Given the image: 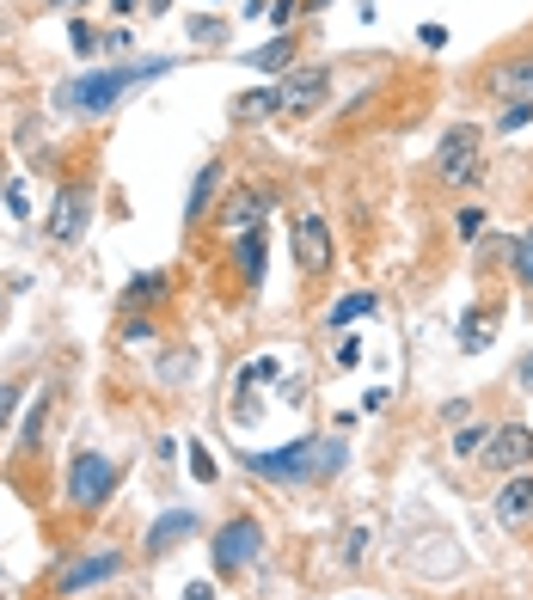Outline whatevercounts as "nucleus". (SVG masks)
I'll list each match as a JSON object with an SVG mask.
<instances>
[{"label":"nucleus","mask_w":533,"mask_h":600,"mask_svg":"<svg viewBox=\"0 0 533 600\" xmlns=\"http://www.w3.org/2000/svg\"><path fill=\"white\" fill-rule=\"evenodd\" d=\"M252 472L264 478H288V484H301V478H325L344 466V447L337 441H295V447H282V454H246Z\"/></svg>","instance_id":"obj_1"},{"label":"nucleus","mask_w":533,"mask_h":600,"mask_svg":"<svg viewBox=\"0 0 533 600\" xmlns=\"http://www.w3.org/2000/svg\"><path fill=\"white\" fill-rule=\"evenodd\" d=\"M435 172H442V184L466 190L484 178V129L478 123H454L442 135V147H435Z\"/></svg>","instance_id":"obj_2"},{"label":"nucleus","mask_w":533,"mask_h":600,"mask_svg":"<svg viewBox=\"0 0 533 600\" xmlns=\"http://www.w3.org/2000/svg\"><path fill=\"white\" fill-rule=\"evenodd\" d=\"M160 68H166V62H154V68H99V74L62 86V105H68V111H111L135 80H148V74H160Z\"/></svg>","instance_id":"obj_3"},{"label":"nucleus","mask_w":533,"mask_h":600,"mask_svg":"<svg viewBox=\"0 0 533 600\" xmlns=\"http://www.w3.org/2000/svg\"><path fill=\"white\" fill-rule=\"evenodd\" d=\"M86 221H92V184H62L56 203H50V221H43V233H50L56 245H80L86 239Z\"/></svg>","instance_id":"obj_4"},{"label":"nucleus","mask_w":533,"mask_h":600,"mask_svg":"<svg viewBox=\"0 0 533 600\" xmlns=\"http://www.w3.org/2000/svg\"><path fill=\"white\" fill-rule=\"evenodd\" d=\"M111 490H117V460H105V454H74V466H68V496H74L80 509H99Z\"/></svg>","instance_id":"obj_5"},{"label":"nucleus","mask_w":533,"mask_h":600,"mask_svg":"<svg viewBox=\"0 0 533 600\" xmlns=\"http://www.w3.org/2000/svg\"><path fill=\"white\" fill-rule=\"evenodd\" d=\"M258 545H264L258 521H227V527L215 533V570H221V576H239L246 564H258Z\"/></svg>","instance_id":"obj_6"},{"label":"nucleus","mask_w":533,"mask_h":600,"mask_svg":"<svg viewBox=\"0 0 533 600\" xmlns=\"http://www.w3.org/2000/svg\"><path fill=\"white\" fill-rule=\"evenodd\" d=\"M484 466L491 472H527L533 466V429L527 423H503V429H491V447H484Z\"/></svg>","instance_id":"obj_7"},{"label":"nucleus","mask_w":533,"mask_h":600,"mask_svg":"<svg viewBox=\"0 0 533 600\" xmlns=\"http://www.w3.org/2000/svg\"><path fill=\"white\" fill-rule=\"evenodd\" d=\"M295 258H301L307 276H325L331 270V227H325L319 209H301V221H295Z\"/></svg>","instance_id":"obj_8"},{"label":"nucleus","mask_w":533,"mask_h":600,"mask_svg":"<svg viewBox=\"0 0 533 600\" xmlns=\"http://www.w3.org/2000/svg\"><path fill=\"white\" fill-rule=\"evenodd\" d=\"M325 86H331L325 68H288L276 98H282V111H313V105H325Z\"/></svg>","instance_id":"obj_9"},{"label":"nucleus","mask_w":533,"mask_h":600,"mask_svg":"<svg viewBox=\"0 0 533 600\" xmlns=\"http://www.w3.org/2000/svg\"><path fill=\"white\" fill-rule=\"evenodd\" d=\"M497 521H503V527H527V521H533V478H527V472H515V478L503 484Z\"/></svg>","instance_id":"obj_10"},{"label":"nucleus","mask_w":533,"mask_h":600,"mask_svg":"<svg viewBox=\"0 0 533 600\" xmlns=\"http://www.w3.org/2000/svg\"><path fill=\"white\" fill-rule=\"evenodd\" d=\"M484 86H491L497 98H533V56H521V62H503V68H491L484 74Z\"/></svg>","instance_id":"obj_11"},{"label":"nucleus","mask_w":533,"mask_h":600,"mask_svg":"<svg viewBox=\"0 0 533 600\" xmlns=\"http://www.w3.org/2000/svg\"><path fill=\"white\" fill-rule=\"evenodd\" d=\"M123 570V558L117 552H105V558H86V564H74V570H62V582H56V594H80V588H92V582H111Z\"/></svg>","instance_id":"obj_12"},{"label":"nucleus","mask_w":533,"mask_h":600,"mask_svg":"<svg viewBox=\"0 0 533 600\" xmlns=\"http://www.w3.org/2000/svg\"><path fill=\"white\" fill-rule=\"evenodd\" d=\"M197 533V515L190 509H172V515H160L154 527H148V552H172V539H190Z\"/></svg>","instance_id":"obj_13"},{"label":"nucleus","mask_w":533,"mask_h":600,"mask_svg":"<svg viewBox=\"0 0 533 600\" xmlns=\"http://www.w3.org/2000/svg\"><path fill=\"white\" fill-rule=\"evenodd\" d=\"M160 294H166V276H160V270H148V276H135V282L123 288V307H129V313H141V307H154Z\"/></svg>","instance_id":"obj_14"},{"label":"nucleus","mask_w":533,"mask_h":600,"mask_svg":"<svg viewBox=\"0 0 533 600\" xmlns=\"http://www.w3.org/2000/svg\"><path fill=\"white\" fill-rule=\"evenodd\" d=\"M270 111H282L276 92H239V98H233V117H239V123H258V117H270Z\"/></svg>","instance_id":"obj_15"},{"label":"nucleus","mask_w":533,"mask_h":600,"mask_svg":"<svg viewBox=\"0 0 533 600\" xmlns=\"http://www.w3.org/2000/svg\"><path fill=\"white\" fill-rule=\"evenodd\" d=\"M258 215H264V196H233V209H227L221 221H227V233H252Z\"/></svg>","instance_id":"obj_16"},{"label":"nucleus","mask_w":533,"mask_h":600,"mask_svg":"<svg viewBox=\"0 0 533 600\" xmlns=\"http://www.w3.org/2000/svg\"><path fill=\"white\" fill-rule=\"evenodd\" d=\"M215 184H221V166H203V172H197V184H190V203H184V209H190V221H197V215L209 209V196H215Z\"/></svg>","instance_id":"obj_17"},{"label":"nucleus","mask_w":533,"mask_h":600,"mask_svg":"<svg viewBox=\"0 0 533 600\" xmlns=\"http://www.w3.org/2000/svg\"><path fill=\"white\" fill-rule=\"evenodd\" d=\"M239 264H246V282H264V239L258 233H239Z\"/></svg>","instance_id":"obj_18"},{"label":"nucleus","mask_w":533,"mask_h":600,"mask_svg":"<svg viewBox=\"0 0 533 600\" xmlns=\"http://www.w3.org/2000/svg\"><path fill=\"white\" fill-rule=\"evenodd\" d=\"M252 68H264V74H276V68H288V37H276V43H264V49H252L246 56Z\"/></svg>","instance_id":"obj_19"},{"label":"nucleus","mask_w":533,"mask_h":600,"mask_svg":"<svg viewBox=\"0 0 533 600\" xmlns=\"http://www.w3.org/2000/svg\"><path fill=\"white\" fill-rule=\"evenodd\" d=\"M491 331H497V319H491V313H472V319H466V331H460V343H466V349H484V343H491Z\"/></svg>","instance_id":"obj_20"},{"label":"nucleus","mask_w":533,"mask_h":600,"mask_svg":"<svg viewBox=\"0 0 533 600\" xmlns=\"http://www.w3.org/2000/svg\"><path fill=\"white\" fill-rule=\"evenodd\" d=\"M484 447H491V429H460V435H454V454H460V460H478Z\"/></svg>","instance_id":"obj_21"},{"label":"nucleus","mask_w":533,"mask_h":600,"mask_svg":"<svg viewBox=\"0 0 533 600\" xmlns=\"http://www.w3.org/2000/svg\"><path fill=\"white\" fill-rule=\"evenodd\" d=\"M43 417H50V405L37 398V405H31V417H25V435H19V454H31V447L43 441Z\"/></svg>","instance_id":"obj_22"},{"label":"nucleus","mask_w":533,"mask_h":600,"mask_svg":"<svg viewBox=\"0 0 533 600\" xmlns=\"http://www.w3.org/2000/svg\"><path fill=\"white\" fill-rule=\"evenodd\" d=\"M362 313H374V294H350L344 307H331V325H350V319H362Z\"/></svg>","instance_id":"obj_23"},{"label":"nucleus","mask_w":533,"mask_h":600,"mask_svg":"<svg viewBox=\"0 0 533 600\" xmlns=\"http://www.w3.org/2000/svg\"><path fill=\"white\" fill-rule=\"evenodd\" d=\"M515 276H521V282L533 288V227H527V233L515 239Z\"/></svg>","instance_id":"obj_24"},{"label":"nucleus","mask_w":533,"mask_h":600,"mask_svg":"<svg viewBox=\"0 0 533 600\" xmlns=\"http://www.w3.org/2000/svg\"><path fill=\"white\" fill-rule=\"evenodd\" d=\"M13 411H19V386H13V380H0V429L13 423Z\"/></svg>","instance_id":"obj_25"},{"label":"nucleus","mask_w":533,"mask_h":600,"mask_svg":"<svg viewBox=\"0 0 533 600\" xmlns=\"http://www.w3.org/2000/svg\"><path fill=\"white\" fill-rule=\"evenodd\" d=\"M123 349H135V356H141V349H154V325H129L123 331Z\"/></svg>","instance_id":"obj_26"},{"label":"nucleus","mask_w":533,"mask_h":600,"mask_svg":"<svg viewBox=\"0 0 533 600\" xmlns=\"http://www.w3.org/2000/svg\"><path fill=\"white\" fill-rule=\"evenodd\" d=\"M362 558H368V527H356L350 545H344V564H362Z\"/></svg>","instance_id":"obj_27"},{"label":"nucleus","mask_w":533,"mask_h":600,"mask_svg":"<svg viewBox=\"0 0 533 600\" xmlns=\"http://www.w3.org/2000/svg\"><path fill=\"white\" fill-rule=\"evenodd\" d=\"M527 117H533V98H515V105L503 111V129H521Z\"/></svg>","instance_id":"obj_28"},{"label":"nucleus","mask_w":533,"mask_h":600,"mask_svg":"<svg viewBox=\"0 0 533 600\" xmlns=\"http://www.w3.org/2000/svg\"><path fill=\"white\" fill-rule=\"evenodd\" d=\"M190 472H197V478H203V484H209V478H215V460H209V454H203V447H197V441H190Z\"/></svg>","instance_id":"obj_29"},{"label":"nucleus","mask_w":533,"mask_h":600,"mask_svg":"<svg viewBox=\"0 0 533 600\" xmlns=\"http://www.w3.org/2000/svg\"><path fill=\"white\" fill-rule=\"evenodd\" d=\"M337 362L356 368V362H362V343H356V337H344V343H337Z\"/></svg>","instance_id":"obj_30"},{"label":"nucleus","mask_w":533,"mask_h":600,"mask_svg":"<svg viewBox=\"0 0 533 600\" xmlns=\"http://www.w3.org/2000/svg\"><path fill=\"white\" fill-rule=\"evenodd\" d=\"M7 209H13V215H31V203H25V184H13V190H7Z\"/></svg>","instance_id":"obj_31"},{"label":"nucleus","mask_w":533,"mask_h":600,"mask_svg":"<svg viewBox=\"0 0 533 600\" xmlns=\"http://www.w3.org/2000/svg\"><path fill=\"white\" fill-rule=\"evenodd\" d=\"M184 594H190V600H215V588H209V582H190Z\"/></svg>","instance_id":"obj_32"},{"label":"nucleus","mask_w":533,"mask_h":600,"mask_svg":"<svg viewBox=\"0 0 533 600\" xmlns=\"http://www.w3.org/2000/svg\"><path fill=\"white\" fill-rule=\"evenodd\" d=\"M521 386H527V392H533V356H527V362H521Z\"/></svg>","instance_id":"obj_33"},{"label":"nucleus","mask_w":533,"mask_h":600,"mask_svg":"<svg viewBox=\"0 0 533 600\" xmlns=\"http://www.w3.org/2000/svg\"><path fill=\"white\" fill-rule=\"evenodd\" d=\"M43 7H86V0H43Z\"/></svg>","instance_id":"obj_34"}]
</instances>
